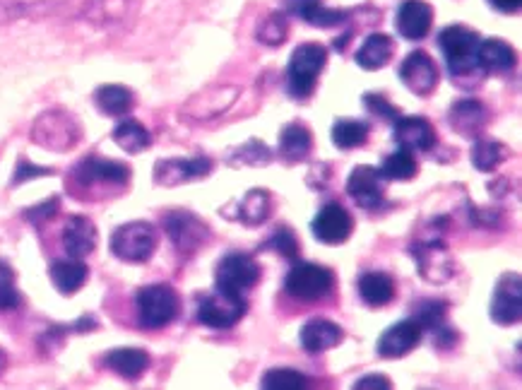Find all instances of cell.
Returning a JSON list of instances; mask_svg holds the SVG:
<instances>
[{
	"label": "cell",
	"instance_id": "cell-1",
	"mask_svg": "<svg viewBox=\"0 0 522 390\" xmlns=\"http://www.w3.org/2000/svg\"><path fill=\"white\" fill-rule=\"evenodd\" d=\"M325 63H328V51H325V46L313 44V41L296 46V51L292 53V61H289V68H287L289 97L299 99V102H304V99L311 97L313 90H316Z\"/></svg>",
	"mask_w": 522,
	"mask_h": 390
},
{
	"label": "cell",
	"instance_id": "cell-2",
	"mask_svg": "<svg viewBox=\"0 0 522 390\" xmlns=\"http://www.w3.org/2000/svg\"><path fill=\"white\" fill-rule=\"evenodd\" d=\"M135 309L142 328L159 330L179 316V294L169 285L142 287L135 294Z\"/></svg>",
	"mask_w": 522,
	"mask_h": 390
},
{
	"label": "cell",
	"instance_id": "cell-3",
	"mask_svg": "<svg viewBox=\"0 0 522 390\" xmlns=\"http://www.w3.org/2000/svg\"><path fill=\"white\" fill-rule=\"evenodd\" d=\"M443 56H446L448 70L453 75H472L477 73V49H479V34L472 32L465 25L446 27L438 37Z\"/></svg>",
	"mask_w": 522,
	"mask_h": 390
},
{
	"label": "cell",
	"instance_id": "cell-4",
	"mask_svg": "<svg viewBox=\"0 0 522 390\" xmlns=\"http://www.w3.org/2000/svg\"><path fill=\"white\" fill-rule=\"evenodd\" d=\"M335 287V273L318 263H296L284 277V292L296 301H320Z\"/></svg>",
	"mask_w": 522,
	"mask_h": 390
},
{
	"label": "cell",
	"instance_id": "cell-5",
	"mask_svg": "<svg viewBox=\"0 0 522 390\" xmlns=\"http://www.w3.org/2000/svg\"><path fill=\"white\" fill-rule=\"evenodd\" d=\"M157 248V229L150 222H130L111 236V253L123 263H147Z\"/></svg>",
	"mask_w": 522,
	"mask_h": 390
},
{
	"label": "cell",
	"instance_id": "cell-6",
	"mask_svg": "<svg viewBox=\"0 0 522 390\" xmlns=\"http://www.w3.org/2000/svg\"><path fill=\"white\" fill-rule=\"evenodd\" d=\"M258 280H260V265L255 263V258L248 256V253H241V251L227 253V256L217 263L215 282L219 292L246 297V294L258 285Z\"/></svg>",
	"mask_w": 522,
	"mask_h": 390
},
{
	"label": "cell",
	"instance_id": "cell-7",
	"mask_svg": "<svg viewBox=\"0 0 522 390\" xmlns=\"http://www.w3.org/2000/svg\"><path fill=\"white\" fill-rule=\"evenodd\" d=\"M248 301L239 294H227L215 289L198 304V321L212 330L234 328L246 316Z\"/></svg>",
	"mask_w": 522,
	"mask_h": 390
},
{
	"label": "cell",
	"instance_id": "cell-8",
	"mask_svg": "<svg viewBox=\"0 0 522 390\" xmlns=\"http://www.w3.org/2000/svg\"><path fill=\"white\" fill-rule=\"evenodd\" d=\"M164 229L171 244L186 256H193L210 241V227L188 210H174L164 217Z\"/></svg>",
	"mask_w": 522,
	"mask_h": 390
},
{
	"label": "cell",
	"instance_id": "cell-9",
	"mask_svg": "<svg viewBox=\"0 0 522 390\" xmlns=\"http://www.w3.org/2000/svg\"><path fill=\"white\" fill-rule=\"evenodd\" d=\"M491 318L498 325H515L522 316V280L518 273H506L496 282L489 306Z\"/></svg>",
	"mask_w": 522,
	"mask_h": 390
},
{
	"label": "cell",
	"instance_id": "cell-10",
	"mask_svg": "<svg viewBox=\"0 0 522 390\" xmlns=\"http://www.w3.org/2000/svg\"><path fill=\"white\" fill-rule=\"evenodd\" d=\"M400 80L417 97H429L438 87V68L426 51H414L400 65Z\"/></svg>",
	"mask_w": 522,
	"mask_h": 390
},
{
	"label": "cell",
	"instance_id": "cell-11",
	"mask_svg": "<svg viewBox=\"0 0 522 390\" xmlns=\"http://www.w3.org/2000/svg\"><path fill=\"white\" fill-rule=\"evenodd\" d=\"M311 229L320 244L340 246L352 236L354 220L352 215H349V210H344L340 203H328L323 210H318Z\"/></svg>",
	"mask_w": 522,
	"mask_h": 390
},
{
	"label": "cell",
	"instance_id": "cell-12",
	"mask_svg": "<svg viewBox=\"0 0 522 390\" xmlns=\"http://www.w3.org/2000/svg\"><path fill=\"white\" fill-rule=\"evenodd\" d=\"M383 176L376 167H354L347 179V193L361 210H376L383 205Z\"/></svg>",
	"mask_w": 522,
	"mask_h": 390
},
{
	"label": "cell",
	"instance_id": "cell-13",
	"mask_svg": "<svg viewBox=\"0 0 522 390\" xmlns=\"http://www.w3.org/2000/svg\"><path fill=\"white\" fill-rule=\"evenodd\" d=\"M212 171L210 157H191V159H162L154 167V181L159 186H181V183L203 179Z\"/></svg>",
	"mask_w": 522,
	"mask_h": 390
},
{
	"label": "cell",
	"instance_id": "cell-14",
	"mask_svg": "<svg viewBox=\"0 0 522 390\" xmlns=\"http://www.w3.org/2000/svg\"><path fill=\"white\" fill-rule=\"evenodd\" d=\"M421 338H424V328L414 318H405V321L390 325L381 335V340H378V354L383 359H400L412 352Z\"/></svg>",
	"mask_w": 522,
	"mask_h": 390
},
{
	"label": "cell",
	"instance_id": "cell-15",
	"mask_svg": "<svg viewBox=\"0 0 522 390\" xmlns=\"http://www.w3.org/2000/svg\"><path fill=\"white\" fill-rule=\"evenodd\" d=\"M393 138L409 152H429L436 145V128L424 116H397Z\"/></svg>",
	"mask_w": 522,
	"mask_h": 390
},
{
	"label": "cell",
	"instance_id": "cell-16",
	"mask_svg": "<svg viewBox=\"0 0 522 390\" xmlns=\"http://www.w3.org/2000/svg\"><path fill=\"white\" fill-rule=\"evenodd\" d=\"M75 179L82 186H92V183H116V186H123L130 179V169L126 164L114 162V159L87 157L75 167Z\"/></svg>",
	"mask_w": 522,
	"mask_h": 390
},
{
	"label": "cell",
	"instance_id": "cell-17",
	"mask_svg": "<svg viewBox=\"0 0 522 390\" xmlns=\"http://www.w3.org/2000/svg\"><path fill=\"white\" fill-rule=\"evenodd\" d=\"M433 25V8L424 0H405L397 10V32L409 41L429 37Z\"/></svg>",
	"mask_w": 522,
	"mask_h": 390
},
{
	"label": "cell",
	"instance_id": "cell-18",
	"mask_svg": "<svg viewBox=\"0 0 522 390\" xmlns=\"http://www.w3.org/2000/svg\"><path fill=\"white\" fill-rule=\"evenodd\" d=\"M412 256L417 258L419 273L429 282H446L453 275V260H450L446 244H441V241L412 246Z\"/></svg>",
	"mask_w": 522,
	"mask_h": 390
},
{
	"label": "cell",
	"instance_id": "cell-19",
	"mask_svg": "<svg viewBox=\"0 0 522 390\" xmlns=\"http://www.w3.org/2000/svg\"><path fill=\"white\" fill-rule=\"evenodd\" d=\"M34 140H37L39 145L51 147V150H65V147L75 145L77 128L68 116L46 114L41 116L37 126H34Z\"/></svg>",
	"mask_w": 522,
	"mask_h": 390
},
{
	"label": "cell",
	"instance_id": "cell-20",
	"mask_svg": "<svg viewBox=\"0 0 522 390\" xmlns=\"http://www.w3.org/2000/svg\"><path fill=\"white\" fill-rule=\"evenodd\" d=\"M299 340L308 354H320L340 345L344 340V330L337 323L328 321V318H311L301 328Z\"/></svg>",
	"mask_w": 522,
	"mask_h": 390
},
{
	"label": "cell",
	"instance_id": "cell-21",
	"mask_svg": "<svg viewBox=\"0 0 522 390\" xmlns=\"http://www.w3.org/2000/svg\"><path fill=\"white\" fill-rule=\"evenodd\" d=\"M448 123L458 130L465 138H479L486 123H489V111L477 99H460L458 104L450 109Z\"/></svg>",
	"mask_w": 522,
	"mask_h": 390
},
{
	"label": "cell",
	"instance_id": "cell-22",
	"mask_svg": "<svg viewBox=\"0 0 522 390\" xmlns=\"http://www.w3.org/2000/svg\"><path fill=\"white\" fill-rule=\"evenodd\" d=\"M63 246L68 258L82 260L85 256H90L94 246H97V229H94V224L87 217H70L63 232Z\"/></svg>",
	"mask_w": 522,
	"mask_h": 390
},
{
	"label": "cell",
	"instance_id": "cell-23",
	"mask_svg": "<svg viewBox=\"0 0 522 390\" xmlns=\"http://www.w3.org/2000/svg\"><path fill=\"white\" fill-rule=\"evenodd\" d=\"M515 65V51L513 46L506 44L503 39H486L479 41L477 49V68L491 75H503L513 70Z\"/></svg>",
	"mask_w": 522,
	"mask_h": 390
},
{
	"label": "cell",
	"instance_id": "cell-24",
	"mask_svg": "<svg viewBox=\"0 0 522 390\" xmlns=\"http://www.w3.org/2000/svg\"><path fill=\"white\" fill-rule=\"evenodd\" d=\"M287 8L292 15H299L308 25L320 29L337 27L347 20V13L328 8V5H323V0H287Z\"/></svg>",
	"mask_w": 522,
	"mask_h": 390
},
{
	"label": "cell",
	"instance_id": "cell-25",
	"mask_svg": "<svg viewBox=\"0 0 522 390\" xmlns=\"http://www.w3.org/2000/svg\"><path fill=\"white\" fill-rule=\"evenodd\" d=\"M311 147H313L311 130H308L304 123H289V126H284V130L280 133V147H277V152H280V157L287 164H299L308 157Z\"/></svg>",
	"mask_w": 522,
	"mask_h": 390
},
{
	"label": "cell",
	"instance_id": "cell-26",
	"mask_svg": "<svg viewBox=\"0 0 522 390\" xmlns=\"http://www.w3.org/2000/svg\"><path fill=\"white\" fill-rule=\"evenodd\" d=\"M106 366L111 371H116L118 376L128 378V381H135L147 371L150 366V354L145 350H135V347H118V350H111L106 354Z\"/></svg>",
	"mask_w": 522,
	"mask_h": 390
},
{
	"label": "cell",
	"instance_id": "cell-27",
	"mask_svg": "<svg viewBox=\"0 0 522 390\" xmlns=\"http://www.w3.org/2000/svg\"><path fill=\"white\" fill-rule=\"evenodd\" d=\"M49 275L58 292L65 294V297H70V294H75L77 289L85 285L87 275L90 273H87V265L82 263L80 258H68V260H56V263L51 265Z\"/></svg>",
	"mask_w": 522,
	"mask_h": 390
},
{
	"label": "cell",
	"instance_id": "cell-28",
	"mask_svg": "<svg viewBox=\"0 0 522 390\" xmlns=\"http://www.w3.org/2000/svg\"><path fill=\"white\" fill-rule=\"evenodd\" d=\"M393 39L388 37V34H371L369 39L361 44V49L357 51V65L364 70H381L385 65L390 63V58H393Z\"/></svg>",
	"mask_w": 522,
	"mask_h": 390
},
{
	"label": "cell",
	"instance_id": "cell-29",
	"mask_svg": "<svg viewBox=\"0 0 522 390\" xmlns=\"http://www.w3.org/2000/svg\"><path fill=\"white\" fill-rule=\"evenodd\" d=\"M359 297L369 306H385L395 299V280L388 273H364L359 280Z\"/></svg>",
	"mask_w": 522,
	"mask_h": 390
},
{
	"label": "cell",
	"instance_id": "cell-30",
	"mask_svg": "<svg viewBox=\"0 0 522 390\" xmlns=\"http://www.w3.org/2000/svg\"><path fill=\"white\" fill-rule=\"evenodd\" d=\"M272 198L265 188H253L239 200V215L236 220L248 224V227H258L270 217Z\"/></svg>",
	"mask_w": 522,
	"mask_h": 390
},
{
	"label": "cell",
	"instance_id": "cell-31",
	"mask_svg": "<svg viewBox=\"0 0 522 390\" xmlns=\"http://www.w3.org/2000/svg\"><path fill=\"white\" fill-rule=\"evenodd\" d=\"M94 102L106 116H126L133 109V92L121 85H106L94 94Z\"/></svg>",
	"mask_w": 522,
	"mask_h": 390
},
{
	"label": "cell",
	"instance_id": "cell-32",
	"mask_svg": "<svg viewBox=\"0 0 522 390\" xmlns=\"http://www.w3.org/2000/svg\"><path fill=\"white\" fill-rule=\"evenodd\" d=\"M378 171H381V176L385 181H409L417 176L419 164H417V159H414V152L400 147V150L393 152V155H388L383 159L381 169Z\"/></svg>",
	"mask_w": 522,
	"mask_h": 390
},
{
	"label": "cell",
	"instance_id": "cell-33",
	"mask_svg": "<svg viewBox=\"0 0 522 390\" xmlns=\"http://www.w3.org/2000/svg\"><path fill=\"white\" fill-rule=\"evenodd\" d=\"M369 140V126L357 118H340V121L332 126V143L340 150H354L361 147Z\"/></svg>",
	"mask_w": 522,
	"mask_h": 390
},
{
	"label": "cell",
	"instance_id": "cell-34",
	"mask_svg": "<svg viewBox=\"0 0 522 390\" xmlns=\"http://www.w3.org/2000/svg\"><path fill=\"white\" fill-rule=\"evenodd\" d=\"M114 140L121 150L130 152V155H138V152L147 150L152 145V135L147 133V128L138 121H123L121 126L114 130Z\"/></svg>",
	"mask_w": 522,
	"mask_h": 390
},
{
	"label": "cell",
	"instance_id": "cell-35",
	"mask_svg": "<svg viewBox=\"0 0 522 390\" xmlns=\"http://www.w3.org/2000/svg\"><path fill=\"white\" fill-rule=\"evenodd\" d=\"M508 155H510V150L503 143L482 138V140H477L472 147V164L479 171H494L498 164L506 162Z\"/></svg>",
	"mask_w": 522,
	"mask_h": 390
},
{
	"label": "cell",
	"instance_id": "cell-36",
	"mask_svg": "<svg viewBox=\"0 0 522 390\" xmlns=\"http://www.w3.org/2000/svg\"><path fill=\"white\" fill-rule=\"evenodd\" d=\"M260 386L265 390H301L308 386V378L299 374L296 369H287V366H277V369L265 371Z\"/></svg>",
	"mask_w": 522,
	"mask_h": 390
},
{
	"label": "cell",
	"instance_id": "cell-37",
	"mask_svg": "<svg viewBox=\"0 0 522 390\" xmlns=\"http://www.w3.org/2000/svg\"><path fill=\"white\" fill-rule=\"evenodd\" d=\"M424 330H438L448 323V304L441 299H424L417 304V316H414Z\"/></svg>",
	"mask_w": 522,
	"mask_h": 390
},
{
	"label": "cell",
	"instance_id": "cell-38",
	"mask_svg": "<svg viewBox=\"0 0 522 390\" xmlns=\"http://www.w3.org/2000/svg\"><path fill=\"white\" fill-rule=\"evenodd\" d=\"M265 248H272L275 253H280L282 258L287 260H296L299 258V239L289 227H275V232L270 234V239L265 241Z\"/></svg>",
	"mask_w": 522,
	"mask_h": 390
},
{
	"label": "cell",
	"instance_id": "cell-39",
	"mask_svg": "<svg viewBox=\"0 0 522 390\" xmlns=\"http://www.w3.org/2000/svg\"><path fill=\"white\" fill-rule=\"evenodd\" d=\"M272 159V152L268 150V145L260 143V140H248L246 145L241 147V150H236L234 155H231V164L241 162V164H253V167H260V164H270Z\"/></svg>",
	"mask_w": 522,
	"mask_h": 390
},
{
	"label": "cell",
	"instance_id": "cell-40",
	"mask_svg": "<svg viewBox=\"0 0 522 390\" xmlns=\"http://www.w3.org/2000/svg\"><path fill=\"white\" fill-rule=\"evenodd\" d=\"M258 39L263 41V44H270V46L282 44V41L287 39V20H284V15L272 13L268 20L260 25Z\"/></svg>",
	"mask_w": 522,
	"mask_h": 390
},
{
	"label": "cell",
	"instance_id": "cell-41",
	"mask_svg": "<svg viewBox=\"0 0 522 390\" xmlns=\"http://www.w3.org/2000/svg\"><path fill=\"white\" fill-rule=\"evenodd\" d=\"M364 106H366V111H371V114L383 118V121H395V118L400 116V109H397V106L390 102L385 94H378V92L366 94Z\"/></svg>",
	"mask_w": 522,
	"mask_h": 390
},
{
	"label": "cell",
	"instance_id": "cell-42",
	"mask_svg": "<svg viewBox=\"0 0 522 390\" xmlns=\"http://www.w3.org/2000/svg\"><path fill=\"white\" fill-rule=\"evenodd\" d=\"M20 306V294L13 285V273L0 265V311H15Z\"/></svg>",
	"mask_w": 522,
	"mask_h": 390
},
{
	"label": "cell",
	"instance_id": "cell-43",
	"mask_svg": "<svg viewBox=\"0 0 522 390\" xmlns=\"http://www.w3.org/2000/svg\"><path fill=\"white\" fill-rule=\"evenodd\" d=\"M390 388H393V383H390V378L383 374L364 376L354 383V390H390Z\"/></svg>",
	"mask_w": 522,
	"mask_h": 390
},
{
	"label": "cell",
	"instance_id": "cell-44",
	"mask_svg": "<svg viewBox=\"0 0 522 390\" xmlns=\"http://www.w3.org/2000/svg\"><path fill=\"white\" fill-rule=\"evenodd\" d=\"M56 210H58V198H51L49 203H44V205H39V208H32L27 212V220H32V222H44V220H51L53 215H56Z\"/></svg>",
	"mask_w": 522,
	"mask_h": 390
},
{
	"label": "cell",
	"instance_id": "cell-45",
	"mask_svg": "<svg viewBox=\"0 0 522 390\" xmlns=\"http://www.w3.org/2000/svg\"><path fill=\"white\" fill-rule=\"evenodd\" d=\"M49 174H51V169H41V167H34V164L22 162L15 171V183H22L27 179H37V176H49Z\"/></svg>",
	"mask_w": 522,
	"mask_h": 390
},
{
	"label": "cell",
	"instance_id": "cell-46",
	"mask_svg": "<svg viewBox=\"0 0 522 390\" xmlns=\"http://www.w3.org/2000/svg\"><path fill=\"white\" fill-rule=\"evenodd\" d=\"M489 3L494 5L498 13L510 15V13H518L520 5H522V0H489Z\"/></svg>",
	"mask_w": 522,
	"mask_h": 390
},
{
	"label": "cell",
	"instance_id": "cell-47",
	"mask_svg": "<svg viewBox=\"0 0 522 390\" xmlns=\"http://www.w3.org/2000/svg\"><path fill=\"white\" fill-rule=\"evenodd\" d=\"M5 366H8V354L0 350V374H3V371H5Z\"/></svg>",
	"mask_w": 522,
	"mask_h": 390
}]
</instances>
